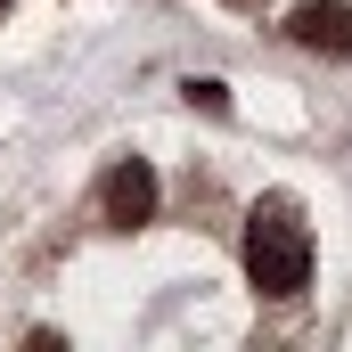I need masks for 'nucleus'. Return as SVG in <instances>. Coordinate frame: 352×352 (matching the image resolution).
Segmentation results:
<instances>
[{"mask_svg": "<svg viewBox=\"0 0 352 352\" xmlns=\"http://www.w3.org/2000/svg\"><path fill=\"white\" fill-rule=\"evenodd\" d=\"M287 33L303 50H320V58H352V0H303L287 16Z\"/></svg>", "mask_w": 352, "mask_h": 352, "instance_id": "3", "label": "nucleus"}, {"mask_svg": "<svg viewBox=\"0 0 352 352\" xmlns=\"http://www.w3.org/2000/svg\"><path fill=\"white\" fill-rule=\"evenodd\" d=\"M246 278H254V295H303L311 287V238H303L287 197L254 205V221H246Z\"/></svg>", "mask_w": 352, "mask_h": 352, "instance_id": "1", "label": "nucleus"}, {"mask_svg": "<svg viewBox=\"0 0 352 352\" xmlns=\"http://www.w3.org/2000/svg\"><path fill=\"white\" fill-rule=\"evenodd\" d=\"M188 107H205V115H221V107H230V90H221V82H188Z\"/></svg>", "mask_w": 352, "mask_h": 352, "instance_id": "4", "label": "nucleus"}, {"mask_svg": "<svg viewBox=\"0 0 352 352\" xmlns=\"http://www.w3.org/2000/svg\"><path fill=\"white\" fill-rule=\"evenodd\" d=\"M0 8H8V0H0Z\"/></svg>", "mask_w": 352, "mask_h": 352, "instance_id": "5", "label": "nucleus"}, {"mask_svg": "<svg viewBox=\"0 0 352 352\" xmlns=\"http://www.w3.org/2000/svg\"><path fill=\"white\" fill-rule=\"evenodd\" d=\"M98 213H107L115 230H131V221H148V213H156V173H148L140 156H123L115 173L98 180Z\"/></svg>", "mask_w": 352, "mask_h": 352, "instance_id": "2", "label": "nucleus"}]
</instances>
